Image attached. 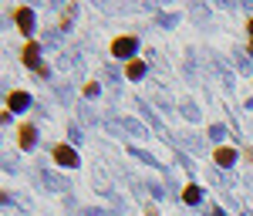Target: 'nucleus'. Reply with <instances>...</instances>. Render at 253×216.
<instances>
[{
    "label": "nucleus",
    "mask_w": 253,
    "mask_h": 216,
    "mask_svg": "<svg viewBox=\"0 0 253 216\" xmlns=\"http://www.w3.org/2000/svg\"><path fill=\"white\" fill-rule=\"evenodd\" d=\"M24 65L27 68H34V71H48V68H41V61H37V41H27V48H24Z\"/></svg>",
    "instance_id": "f257e3e1"
},
{
    "label": "nucleus",
    "mask_w": 253,
    "mask_h": 216,
    "mask_svg": "<svg viewBox=\"0 0 253 216\" xmlns=\"http://www.w3.org/2000/svg\"><path fill=\"white\" fill-rule=\"evenodd\" d=\"M128 78H142V74H145V65H142V61H128Z\"/></svg>",
    "instance_id": "0eeeda50"
},
{
    "label": "nucleus",
    "mask_w": 253,
    "mask_h": 216,
    "mask_svg": "<svg viewBox=\"0 0 253 216\" xmlns=\"http://www.w3.org/2000/svg\"><path fill=\"white\" fill-rule=\"evenodd\" d=\"M7 105H10V108H20V105H27V95H20V91H17V95H10V98H7Z\"/></svg>",
    "instance_id": "6e6552de"
},
{
    "label": "nucleus",
    "mask_w": 253,
    "mask_h": 216,
    "mask_svg": "<svg viewBox=\"0 0 253 216\" xmlns=\"http://www.w3.org/2000/svg\"><path fill=\"white\" fill-rule=\"evenodd\" d=\"M17 139H20V149H31V145H34V125L24 122V125L17 129Z\"/></svg>",
    "instance_id": "20e7f679"
},
{
    "label": "nucleus",
    "mask_w": 253,
    "mask_h": 216,
    "mask_svg": "<svg viewBox=\"0 0 253 216\" xmlns=\"http://www.w3.org/2000/svg\"><path fill=\"white\" fill-rule=\"evenodd\" d=\"M54 159H58L61 166H78V155H74L67 145H58V149H54Z\"/></svg>",
    "instance_id": "f03ea898"
},
{
    "label": "nucleus",
    "mask_w": 253,
    "mask_h": 216,
    "mask_svg": "<svg viewBox=\"0 0 253 216\" xmlns=\"http://www.w3.org/2000/svg\"><path fill=\"white\" fill-rule=\"evenodd\" d=\"M250 44H253V20H250Z\"/></svg>",
    "instance_id": "9d476101"
},
{
    "label": "nucleus",
    "mask_w": 253,
    "mask_h": 216,
    "mask_svg": "<svg viewBox=\"0 0 253 216\" xmlns=\"http://www.w3.org/2000/svg\"><path fill=\"white\" fill-rule=\"evenodd\" d=\"M183 199H186V203H196V199H199V186H186Z\"/></svg>",
    "instance_id": "1a4fd4ad"
},
{
    "label": "nucleus",
    "mask_w": 253,
    "mask_h": 216,
    "mask_svg": "<svg viewBox=\"0 0 253 216\" xmlns=\"http://www.w3.org/2000/svg\"><path fill=\"white\" fill-rule=\"evenodd\" d=\"M14 17H17V27H20L24 34H31V20H34V17H31V10H27V7H17V10H14Z\"/></svg>",
    "instance_id": "7ed1b4c3"
},
{
    "label": "nucleus",
    "mask_w": 253,
    "mask_h": 216,
    "mask_svg": "<svg viewBox=\"0 0 253 216\" xmlns=\"http://www.w3.org/2000/svg\"><path fill=\"white\" fill-rule=\"evenodd\" d=\"M132 48H135V37H118V41L112 44V51H115V54H128Z\"/></svg>",
    "instance_id": "423d86ee"
},
{
    "label": "nucleus",
    "mask_w": 253,
    "mask_h": 216,
    "mask_svg": "<svg viewBox=\"0 0 253 216\" xmlns=\"http://www.w3.org/2000/svg\"><path fill=\"white\" fill-rule=\"evenodd\" d=\"M213 159H216L219 166H233V159H236V152L223 145V149H216V152H213Z\"/></svg>",
    "instance_id": "39448f33"
}]
</instances>
